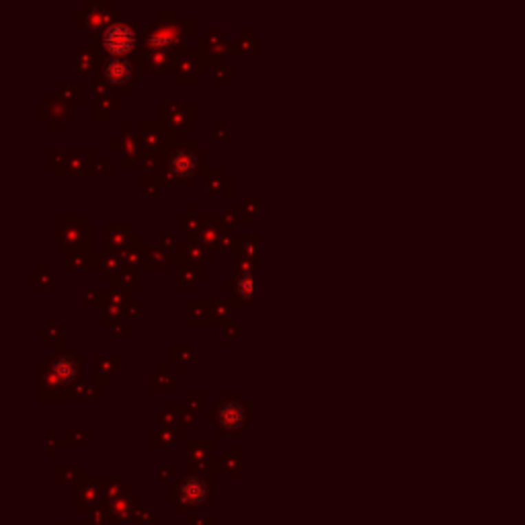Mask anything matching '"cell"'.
<instances>
[{"label": "cell", "mask_w": 525, "mask_h": 525, "mask_svg": "<svg viewBox=\"0 0 525 525\" xmlns=\"http://www.w3.org/2000/svg\"><path fill=\"white\" fill-rule=\"evenodd\" d=\"M83 433H76V431H70L68 433V439L64 441V445H78V443H83Z\"/></svg>", "instance_id": "603a6c76"}, {"label": "cell", "mask_w": 525, "mask_h": 525, "mask_svg": "<svg viewBox=\"0 0 525 525\" xmlns=\"http://www.w3.org/2000/svg\"><path fill=\"white\" fill-rule=\"evenodd\" d=\"M213 460V441L211 439H189L187 441V462L202 464Z\"/></svg>", "instance_id": "30bf717a"}, {"label": "cell", "mask_w": 525, "mask_h": 525, "mask_svg": "<svg viewBox=\"0 0 525 525\" xmlns=\"http://www.w3.org/2000/svg\"><path fill=\"white\" fill-rule=\"evenodd\" d=\"M253 292H255V279L250 273H240L238 279H236V294L242 302H250L253 298Z\"/></svg>", "instance_id": "9a60e30c"}, {"label": "cell", "mask_w": 525, "mask_h": 525, "mask_svg": "<svg viewBox=\"0 0 525 525\" xmlns=\"http://www.w3.org/2000/svg\"><path fill=\"white\" fill-rule=\"evenodd\" d=\"M105 505L113 522H117V524H131V522H136L138 524V511L142 509L140 495L127 493V495H123L119 499L107 501Z\"/></svg>", "instance_id": "52a82bcc"}, {"label": "cell", "mask_w": 525, "mask_h": 525, "mask_svg": "<svg viewBox=\"0 0 525 525\" xmlns=\"http://www.w3.org/2000/svg\"><path fill=\"white\" fill-rule=\"evenodd\" d=\"M224 468L226 472L234 474V476H240L242 474V449L240 447H228L224 451Z\"/></svg>", "instance_id": "5bb4252c"}, {"label": "cell", "mask_w": 525, "mask_h": 525, "mask_svg": "<svg viewBox=\"0 0 525 525\" xmlns=\"http://www.w3.org/2000/svg\"><path fill=\"white\" fill-rule=\"evenodd\" d=\"M185 525H215V515L213 513H189L185 515Z\"/></svg>", "instance_id": "d6986e66"}, {"label": "cell", "mask_w": 525, "mask_h": 525, "mask_svg": "<svg viewBox=\"0 0 525 525\" xmlns=\"http://www.w3.org/2000/svg\"><path fill=\"white\" fill-rule=\"evenodd\" d=\"M181 476H179V472H177V468L175 466H169V468H164L160 474H158V484L160 486H171V480H179Z\"/></svg>", "instance_id": "7402d4cb"}, {"label": "cell", "mask_w": 525, "mask_h": 525, "mask_svg": "<svg viewBox=\"0 0 525 525\" xmlns=\"http://www.w3.org/2000/svg\"><path fill=\"white\" fill-rule=\"evenodd\" d=\"M183 437V427L181 429H171V427H164L160 431H152V447H171L175 445V441Z\"/></svg>", "instance_id": "4fadbf2b"}, {"label": "cell", "mask_w": 525, "mask_h": 525, "mask_svg": "<svg viewBox=\"0 0 525 525\" xmlns=\"http://www.w3.org/2000/svg\"><path fill=\"white\" fill-rule=\"evenodd\" d=\"M215 420L219 425V437L222 433L240 437V433L244 431L246 422H248V413L246 407L240 400H226L217 407L215 411Z\"/></svg>", "instance_id": "3957f363"}, {"label": "cell", "mask_w": 525, "mask_h": 525, "mask_svg": "<svg viewBox=\"0 0 525 525\" xmlns=\"http://www.w3.org/2000/svg\"><path fill=\"white\" fill-rule=\"evenodd\" d=\"M99 482V489H101V495H103V501H113V499H119L127 493H131L121 480H115V478H107V476H101L97 478Z\"/></svg>", "instance_id": "8fae6325"}, {"label": "cell", "mask_w": 525, "mask_h": 525, "mask_svg": "<svg viewBox=\"0 0 525 525\" xmlns=\"http://www.w3.org/2000/svg\"><path fill=\"white\" fill-rule=\"evenodd\" d=\"M81 374V363L78 359L72 357H58L47 365V372L43 374V382L50 388H58L64 384H72Z\"/></svg>", "instance_id": "5b68a950"}, {"label": "cell", "mask_w": 525, "mask_h": 525, "mask_svg": "<svg viewBox=\"0 0 525 525\" xmlns=\"http://www.w3.org/2000/svg\"><path fill=\"white\" fill-rule=\"evenodd\" d=\"M160 522V515L156 511H150L148 507H142L138 511V524L140 525H154Z\"/></svg>", "instance_id": "ffe728a7"}, {"label": "cell", "mask_w": 525, "mask_h": 525, "mask_svg": "<svg viewBox=\"0 0 525 525\" xmlns=\"http://www.w3.org/2000/svg\"><path fill=\"white\" fill-rule=\"evenodd\" d=\"M136 31L127 23H113L103 31V47L111 54V58H123L136 50Z\"/></svg>", "instance_id": "7a4b0ae2"}, {"label": "cell", "mask_w": 525, "mask_h": 525, "mask_svg": "<svg viewBox=\"0 0 525 525\" xmlns=\"http://www.w3.org/2000/svg\"><path fill=\"white\" fill-rule=\"evenodd\" d=\"M107 21H109V12H107L105 8H101V6H95L93 10H89V14H87V25H89V29H99V27H103Z\"/></svg>", "instance_id": "ac0fdd59"}, {"label": "cell", "mask_w": 525, "mask_h": 525, "mask_svg": "<svg viewBox=\"0 0 525 525\" xmlns=\"http://www.w3.org/2000/svg\"><path fill=\"white\" fill-rule=\"evenodd\" d=\"M167 169H169V175L177 181H185V179H191L197 171H200V158L193 150L189 148H181V150H175L169 160H167Z\"/></svg>", "instance_id": "8992f818"}, {"label": "cell", "mask_w": 525, "mask_h": 525, "mask_svg": "<svg viewBox=\"0 0 525 525\" xmlns=\"http://www.w3.org/2000/svg\"><path fill=\"white\" fill-rule=\"evenodd\" d=\"M169 54L164 52H158V50H150L146 56H144V70H162L169 66Z\"/></svg>", "instance_id": "2e32d148"}, {"label": "cell", "mask_w": 525, "mask_h": 525, "mask_svg": "<svg viewBox=\"0 0 525 525\" xmlns=\"http://www.w3.org/2000/svg\"><path fill=\"white\" fill-rule=\"evenodd\" d=\"M200 242L206 244V246H213L217 242V228H211V226H204L200 230Z\"/></svg>", "instance_id": "44dd1931"}, {"label": "cell", "mask_w": 525, "mask_h": 525, "mask_svg": "<svg viewBox=\"0 0 525 525\" xmlns=\"http://www.w3.org/2000/svg\"><path fill=\"white\" fill-rule=\"evenodd\" d=\"M74 511L78 515H87L91 513L93 509H97L99 505H103V495H101V489H99V482L97 478H89L85 476L76 486H74Z\"/></svg>", "instance_id": "277c9868"}, {"label": "cell", "mask_w": 525, "mask_h": 525, "mask_svg": "<svg viewBox=\"0 0 525 525\" xmlns=\"http://www.w3.org/2000/svg\"><path fill=\"white\" fill-rule=\"evenodd\" d=\"M85 478V470L81 466H60L58 472H56V482L60 486H66V484H78L81 480Z\"/></svg>", "instance_id": "7c38bea8"}, {"label": "cell", "mask_w": 525, "mask_h": 525, "mask_svg": "<svg viewBox=\"0 0 525 525\" xmlns=\"http://www.w3.org/2000/svg\"><path fill=\"white\" fill-rule=\"evenodd\" d=\"M103 76L107 85L111 87H121L131 81L133 76V64L125 58H109L103 66Z\"/></svg>", "instance_id": "ba28073f"}, {"label": "cell", "mask_w": 525, "mask_h": 525, "mask_svg": "<svg viewBox=\"0 0 525 525\" xmlns=\"http://www.w3.org/2000/svg\"><path fill=\"white\" fill-rule=\"evenodd\" d=\"M181 29L175 27V25H164V27H156L152 31L146 33V45L152 47V50H169L173 45H177L181 41Z\"/></svg>", "instance_id": "9c48e42d"}, {"label": "cell", "mask_w": 525, "mask_h": 525, "mask_svg": "<svg viewBox=\"0 0 525 525\" xmlns=\"http://www.w3.org/2000/svg\"><path fill=\"white\" fill-rule=\"evenodd\" d=\"M109 522H113L111 519V515H109V511H107V505H99L97 509H93L91 513H87L85 517H83V524L85 525H105Z\"/></svg>", "instance_id": "e0dca14e"}, {"label": "cell", "mask_w": 525, "mask_h": 525, "mask_svg": "<svg viewBox=\"0 0 525 525\" xmlns=\"http://www.w3.org/2000/svg\"><path fill=\"white\" fill-rule=\"evenodd\" d=\"M213 493H215L213 480L195 474H185L167 489V499L171 505L177 507L181 515H189L206 511Z\"/></svg>", "instance_id": "6da1fadb"}, {"label": "cell", "mask_w": 525, "mask_h": 525, "mask_svg": "<svg viewBox=\"0 0 525 525\" xmlns=\"http://www.w3.org/2000/svg\"><path fill=\"white\" fill-rule=\"evenodd\" d=\"M56 525H85V524H78V522H58Z\"/></svg>", "instance_id": "cb8c5ba5"}]
</instances>
